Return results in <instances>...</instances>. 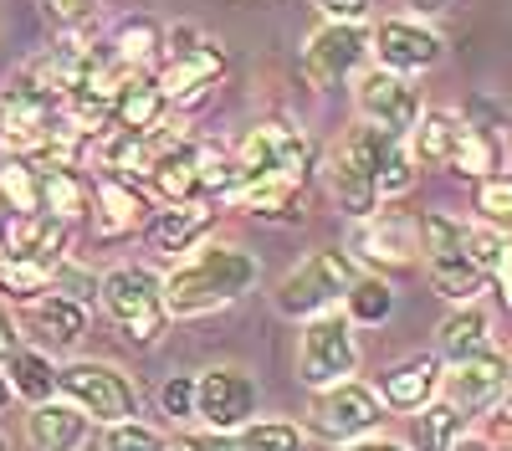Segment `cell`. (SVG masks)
I'll use <instances>...</instances> for the list:
<instances>
[{"mask_svg":"<svg viewBox=\"0 0 512 451\" xmlns=\"http://www.w3.org/2000/svg\"><path fill=\"white\" fill-rule=\"evenodd\" d=\"M256 257L241 246H200V252L164 277V308L175 318H195V313H216L236 298H246L256 287Z\"/></svg>","mask_w":512,"mask_h":451,"instance_id":"6da1fadb","label":"cell"},{"mask_svg":"<svg viewBox=\"0 0 512 451\" xmlns=\"http://www.w3.org/2000/svg\"><path fill=\"white\" fill-rule=\"evenodd\" d=\"M98 303L123 328L128 344H154L164 334V323H169L164 282L149 267H113L108 277H98Z\"/></svg>","mask_w":512,"mask_h":451,"instance_id":"7a4b0ae2","label":"cell"},{"mask_svg":"<svg viewBox=\"0 0 512 451\" xmlns=\"http://www.w3.org/2000/svg\"><path fill=\"white\" fill-rule=\"evenodd\" d=\"M354 277H359V272H354L349 252H338V246H323V252L303 257V262H297V267L277 282L272 303H277L282 318H318V313L338 308V298L349 293V282H354Z\"/></svg>","mask_w":512,"mask_h":451,"instance_id":"3957f363","label":"cell"},{"mask_svg":"<svg viewBox=\"0 0 512 451\" xmlns=\"http://www.w3.org/2000/svg\"><path fill=\"white\" fill-rule=\"evenodd\" d=\"M420 252H425V272H431L436 293L451 303H472L482 293V272L466 257V226L446 211H425L420 216Z\"/></svg>","mask_w":512,"mask_h":451,"instance_id":"277c9868","label":"cell"},{"mask_svg":"<svg viewBox=\"0 0 512 451\" xmlns=\"http://www.w3.org/2000/svg\"><path fill=\"white\" fill-rule=\"evenodd\" d=\"M359 369V344H354V323L328 308L318 318H303V339H297V380L308 390L338 385Z\"/></svg>","mask_w":512,"mask_h":451,"instance_id":"5b68a950","label":"cell"},{"mask_svg":"<svg viewBox=\"0 0 512 451\" xmlns=\"http://www.w3.org/2000/svg\"><path fill=\"white\" fill-rule=\"evenodd\" d=\"M164 52H169V62L159 72L164 103H195V98H205L226 77V52L216 47V41H205L195 26H175V31H169Z\"/></svg>","mask_w":512,"mask_h":451,"instance_id":"8992f818","label":"cell"},{"mask_svg":"<svg viewBox=\"0 0 512 451\" xmlns=\"http://www.w3.org/2000/svg\"><path fill=\"white\" fill-rule=\"evenodd\" d=\"M57 390L103 426L113 421H134L139 416V390L128 375H118L113 364H98V359H77L67 369H57Z\"/></svg>","mask_w":512,"mask_h":451,"instance_id":"52a82bcc","label":"cell"},{"mask_svg":"<svg viewBox=\"0 0 512 451\" xmlns=\"http://www.w3.org/2000/svg\"><path fill=\"white\" fill-rule=\"evenodd\" d=\"M236 164H241V185H262V180L303 185L308 164H313V149L292 123H256L236 149Z\"/></svg>","mask_w":512,"mask_h":451,"instance_id":"ba28073f","label":"cell"},{"mask_svg":"<svg viewBox=\"0 0 512 451\" xmlns=\"http://www.w3.org/2000/svg\"><path fill=\"white\" fill-rule=\"evenodd\" d=\"M379 421H384V400H379V390H369V385H359V380L323 385L318 400H313V431L328 436L333 446L369 436Z\"/></svg>","mask_w":512,"mask_h":451,"instance_id":"9c48e42d","label":"cell"},{"mask_svg":"<svg viewBox=\"0 0 512 451\" xmlns=\"http://www.w3.org/2000/svg\"><path fill=\"white\" fill-rule=\"evenodd\" d=\"M195 416L221 436L241 431L256 416V380L236 364L205 369V375H195Z\"/></svg>","mask_w":512,"mask_h":451,"instance_id":"30bf717a","label":"cell"},{"mask_svg":"<svg viewBox=\"0 0 512 451\" xmlns=\"http://www.w3.org/2000/svg\"><path fill=\"white\" fill-rule=\"evenodd\" d=\"M354 103H359V123H374V129L395 134V139H405L415 129V118L425 113L405 72H390V67H369L354 88Z\"/></svg>","mask_w":512,"mask_h":451,"instance_id":"8fae6325","label":"cell"},{"mask_svg":"<svg viewBox=\"0 0 512 451\" xmlns=\"http://www.w3.org/2000/svg\"><path fill=\"white\" fill-rule=\"evenodd\" d=\"M369 57V31L354 21H328L308 36L303 47V77L313 88H338L344 77H354Z\"/></svg>","mask_w":512,"mask_h":451,"instance_id":"7c38bea8","label":"cell"},{"mask_svg":"<svg viewBox=\"0 0 512 451\" xmlns=\"http://www.w3.org/2000/svg\"><path fill=\"white\" fill-rule=\"evenodd\" d=\"M344 154L374 180L379 195H405L415 185V170H420V164L410 159V149H405V139L374 129V123H359V129L344 139Z\"/></svg>","mask_w":512,"mask_h":451,"instance_id":"4fadbf2b","label":"cell"},{"mask_svg":"<svg viewBox=\"0 0 512 451\" xmlns=\"http://www.w3.org/2000/svg\"><path fill=\"white\" fill-rule=\"evenodd\" d=\"M369 52L379 57V67H390V72H425V67L441 62L446 41L425 26V21L390 16V21H379V26L369 31Z\"/></svg>","mask_w":512,"mask_h":451,"instance_id":"5bb4252c","label":"cell"},{"mask_svg":"<svg viewBox=\"0 0 512 451\" xmlns=\"http://www.w3.org/2000/svg\"><path fill=\"white\" fill-rule=\"evenodd\" d=\"M507 375H512V359L502 354V349H482V354H472V359H456L451 364V375H441V400H451L456 410H487L497 395H502V385H507Z\"/></svg>","mask_w":512,"mask_h":451,"instance_id":"9a60e30c","label":"cell"},{"mask_svg":"<svg viewBox=\"0 0 512 451\" xmlns=\"http://www.w3.org/2000/svg\"><path fill=\"white\" fill-rule=\"evenodd\" d=\"M349 246H354L359 257H369V262L410 267V262L420 257V221L395 216V211H369V216H359Z\"/></svg>","mask_w":512,"mask_h":451,"instance_id":"2e32d148","label":"cell"},{"mask_svg":"<svg viewBox=\"0 0 512 451\" xmlns=\"http://www.w3.org/2000/svg\"><path fill=\"white\" fill-rule=\"evenodd\" d=\"M472 134H477V123H466L461 113H446V108H431L410 129V159L425 164V170H456Z\"/></svg>","mask_w":512,"mask_h":451,"instance_id":"e0dca14e","label":"cell"},{"mask_svg":"<svg viewBox=\"0 0 512 451\" xmlns=\"http://www.w3.org/2000/svg\"><path fill=\"white\" fill-rule=\"evenodd\" d=\"M0 241H6L11 257L57 267L62 252H67V221H57L47 211H26V216H11V226H6V236H0Z\"/></svg>","mask_w":512,"mask_h":451,"instance_id":"ac0fdd59","label":"cell"},{"mask_svg":"<svg viewBox=\"0 0 512 451\" xmlns=\"http://www.w3.org/2000/svg\"><path fill=\"white\" fill-rule=\"evenodd\" d=\"M149 180L169 205H185V200H205L200 195V144L190 139H164V149L149 164Z\"/></svg>","mask_w":512,"mask_h":451,"instance_id":"d6986e66","label":"cell"},{"mask_svg":"<svg viewBox=\"0 0 512 451\" xmlns=\"http://www.w3.org/2000/svg\"><path fill=\"white\" fill-rule=\"evenodd\" d=\"M436 390H441L436 354H410V359L390 364L379 375V400L395 405V410H420L425 400H436Z\"/></svg>","mask_w":512,"mask_h":451,"instance_id":"ffe728a7","label":"cell"},{"mask_svg":"<svg viewBox=\"0 0 512 451\" xmlns=\"http://www.w3.org/2000/svg\"><path fill=\"white\" fill-rule=\"evenodd\" d=\"M216 226V200H185V205H169L149 221V246L164 257H180L190 246Z\"/></svg>","mask_w":512,"mask_h":451,"instance_id":"44dd1931","label":"cell"},{"mask_svg":"<svg viewBox=\"0 0 512 451\" xmlns=\"http://www.w3.org/2000/svg\"><path fill=\"white\" fill-rule=\"evenodd\" d=\"M26 441L31 451H77L82 441H88V416L67 400H41L31 405V416H26Z\"/></svg>","mask_w":512,"mask_h":451,"instance_id":"7402d4cb","label":"cell"},{"mask_svg":"<svg viewBox=\"0 0 512 451\" xmlns=\"http://www.w3.org/2000/svg\"><path fill=\"white\" fill-rule=\"evenodd\" d=\"M436 344H441V354H446L451 364H456V359H472V354H482V349H492V313H487L477 298L461 303L456 313L441 318Z\"/></svg>","mask_w":512,"mask_h":451,"instance_id":"603a6c76","label":"cell"},{"mask_svg":"<svg viewBox=\"0 0 512 451\" xmlns=\"http://www.w3.org/2000/svg\"><path fill=\"white\" fill-rule=\"evenodd\" d=\"M31 328H36V339H41V344H52V349H72L82 334H88V308L47 287V293H41V298L31 303Z\"/></svg>","mask_w":512,"mask_h":451,"instance_id":"cb8c5ba5","label":"cell"},{"mask_svg":"<svg viewBox=\"0 0 512 451\" xmlns=\"http://www.w3.org/2000/svg\"><path fill=\"white\" fill-rule=\"evenodd\" d=\"M461 436H466V410H456L451 400H425L410 421V451H456Z\"/></svg>","mask_w":512,"mask_h":451,"instance_id":"d4e9b609","label":"cell"},{"mask_svg":"<svg viewBox=\"0 0 512 451\" xmlns=\"http://www.w3.org/2000/svg\"><path fill=\"white\" fill-rule=\"evenodd\" d=\"M164 108H169V103H164V93H159V82H149V77H123L118 103H113V129L149 134V129H159Z\"/></svg>","mask_w":512,"mask_h":451,"instance_id":"484cf974","label":"cell"},{"mask_svg":"<svg viewBox=\"0 0 512 451\" xmlns=\"http://www.w3.org/2000/svg\"><path fill=\"white\" fill-rule=\"evenodd\" d=\"M144 216H149V205L128 180H113V175L98 180V236H123V231L144 226Z\"/></svg>","mask_w":512,"mask_h":451,"instance_id":"4316f807","label":"cell"},{"mask_svg":"<svg viewBox=\"0 0 512 451\" xmlns=\"http://www.w3.org/2000/svg\"><path fill=\"white\" fill-rule=\"evenodd\" d=\"M328 190H333V200H338V211H349L354 221L369 216V211H379V190H374V180L359 170V164H354L344 149L328 159Z\"/></svg>","mask_w":512,"mask_h":451,"instance_id":"83f0119b","label":"cell"},{"mask_svg":"<svg viewBox=\"0 0 512 451\" xmlns=\"http://www.w3.org/2000/svg\"><path fill=\"white\" fill-rule=\"evenodd\" d=\"M36 195H41V211L57 216V221H67V226L88 211V190H82V180L67 170V164L36 170Z\"/></svg>","mask_w":512,"mask_h":451,"instance_id":"f1b7e54d","label":"cell"},{"mask_svg":"<svg viewBox=\"0 0 512 451\" xmlns=\"http://www.w3.org/2000/svg\"><path fill=\"white\" fill-rule=\"evenodd\" d=\"M344 303H349V323L379 328V323H390V313H395V287L384 282L379 272H369V277H354L349 282Z\"/></svg>","mask_w":512,"mask_h":451,"instance_id":"f546056e","label":"cell"},{"mask_svg":"<svg viewBox=\"0 0 512 451\" xmlns=\"http://www.w3.org/2000/svg\"><path fill=\"white\" fill-rule=\"evenodd\" d=\"M6 380H11V395L41 405V400H52V390H57V369H52L47 354L16 349V354H11V369H6Z\"/></svg>","mask_w":512,"mask_h":451,"instance_id":"4dcf8cb0","label":"cell"},{"mask_svg":"<svg viewBox=\"0 0 512 451\" xmlns=\"http://www.w3.org/2000/svg\"><path fill=\"white\" fill-rule=\"evenodd\" d=\"M159 47H164V31H159L149 16H134V21H123V26H118L113 57H118L123 67H144L149 57H159Z\"/></svg>","mask_w":512,"mask_h":451,"instance_id":"1f68e13d","label":"cell"},{"mask_svg":"<svg viewBox=\"0 0 512 451\" xmlns=\"http://www.w3.org/2000/svg\"><path fill=\"white\" fill-rule=\"evenodd\" d=\"M231 446L236 451H303V426H292V421H246Z\"/></svg>","mask_w":512,"mask_h":451,"instance_id":"d6a6232c","label":"cell"},{"mask_svg":"<svg viewBox=\"0 0 512 451\" xmlns=\"http://www.w3.org/2000/svg\"><path fill=\"white\" fill-rule=\"evenodd\" d=\"M52 287V267H41V262H26V257H0V293H11V298H41Z\"/></svg>","mask_w":512,"mask_h":451,"instance_id":"836d02e7","label":"cell"},{"mask_svg":"<svg viewBox=\"0 0 512 451\" xmlns=\"http://www.w3.org/2000/svg\"><path fill=\"white\" fill-rule=\"evenodd\" d=\"M477 216L512 236V175H482L477 180Z\"/></svg>","mask_w":512,"mask_h":451,"instance_id":"e575fe53","label":"cell"},{"mask_svg":"<svg viewBox=\"0 0 512 451\" xmlns=\"http://www.w3.org/2000/svg\"><path fill=\"white\" fill-rule=\"evenodd\" d=\"M507 252H512V236H502L497 226H487V221H482V226H466V257L477 262L482 277H492Z\"/></svg>","mask_w":512,"mask_h":451,"instance_id":"d590c367","label":"cell"},{"mask_svg":"<svg viewBox=\"0 0 512 451\" xmlns=\"http://www.w3.org/2000/svg\"><path fill=\"white\" fill-rule=\"evenodd\" d=\"M0 195L11 200V211L26 216V211H41V195H36V164L26 159H11L6 170H0Z\"/></svg>","mask_w":512,"mask_h":451,"instance_id":"8d00e7d4","label":"cell"},{"mask_svg":"<svg viewBox=\"0 0 512 451\" xmlns=\"http://www.w3.org/2000/svg\"><path fill=\"white\" fill-rule=\"evenodd\" d=\"M98 451H169V446H164V436H159L154 426H144V421L134 416V421H113V426L103 431Z\"/></svg>","mask_w":512,"mask_h":451,"instance_id":"74e56055","label":"cell"},{"mask_svg":"<svg viewBox=\"0 0 512 451\" xmlns=\"http://www.w3.org/2000/svg\"><path fill=\"white\" fill-rule=\"evenodd\" d=\"M52 293H62V298H72V303H82L88 308L93 298H98V277L93 272H82V267H52Z\"/></svg>","mask_w":512,"mask_h":451,"instance_id":"f35d334b","label":"cell"},{"mask_svg":"<svg viewBox=\"0 0 512 451\" xmlns=\"http://www.w3.org/2000/svg\"><path fill=\"white\" fill-rule=\"evenodd\" d=\"M159 405H164V416H175V421H195V375H175V380H164Z\"/></svg>","mask_w":512,"mask_h":451,"instance_id":"ab89813d","label":"cell"},{"mask_svg":"<svg viewBox=\"0 0 512 451\" xmlns=\"http://www.w3.org/2000/svg\"><path fill=\"white\" fill-rule=\"evenodd\" d=\"M318 6H323L328 21H354V26H364L369 11H374V0H318Z\"/></svg>","mask_w":512,"mask_h":451,"instance_id":"60d3db41","label":"cell"},{"mask_svg":"<svg viewBox=\"0 0 512 451\" xmlns=\"http://www.w3.org/2000/svg\"><path fill=\"white\" fill-rule=\"evenodd\" d=\"M98 0H47V11L62 21V26H77V21H88L93 16Z\"/></svg>","mask_w":512,"mask_h":451,"instance_id":"b9f144b4","label":"cell"},{"mask_svg":"<svg viewBox=\"0 0 512 451\" xmlns=\"http://www.w3.org/2000/svg\"><path fill=\"white\" fill-rule=\"evenodd\" d=\"M175 451H236V446H231L221 431H210V436H185Z\"/></svg>","mask_w":512,"mask_h":451,"instance_id":"7bdbcfd3","label":"cell"},{"mask_svg":"<svg viewBox=\"0 0 512 451\" xmlns=\"http://www.w3.org/2000/svg\"><path fill=\"white\" fill-rule=\"evenodd\" d=\"M338 451H410V446H400V441H384V436H359V441H344Z\"/></svg>","mask_w":512,"mask_h":451,"instance_id":"ee69618b","label":"cell"},{"mask_svg":"<svg viewBox=\"0 0 512 451\" xmlns=\"http://www.w3.org/2000/svg\"><path fill=\"white\" fill-rule=\"evenodd\" d=\"M16 354V323H11V313L0 308V359H11Z\"/></svg>","mask_w":512,"mask_h":451,"instance_id":"f6af8a7d","label":"cell"},{"mask_svg":"<svg viewBox=\"0 0 512 451\" xmlns=\"http://www.w3.org/2000/svg\"><path fill=\"white\" fill-rule=\"evenodd\" d=\"M492 277H497V287H502V298H507V303H512V252H507V257H502V267H497V272H492Z\"/></svg>","mask_w":512,"mask_h":451,"instance_id":"bcb514c9","label":"cell"},{"mask_svg":"<svg viewBox=\"0 0 512 451\" xmlns=\"http://www.w3.org/2000/svg\"><path fill=\"white\" fill-rule=\"evenodd\" d=\"M502 410H497V416H502V426H512V375H507V385H502Z\"/></svg>","mask_w":512,"mask_h":451,"instance_id":"7dc6e473","label":"cell"},{"mask_svg":"<svg viewBox=\"0 0 512 451\" xmlns=\"http://www.w3.org/2000/svg\"><path fill=\"white\" fill-rule=\"evenodd\" d=\"M410 6H420L425 16H431V11H446V6H451V0H410Z\"/></svg>","mask_w":512,"mask_h":451,"instance_id":"c3c4849f","label":"cell"},{"mask_svg":"<svg viewBox=\"0 0 512 451\" xmlns=\"http://www.w3.org/2000/svg\"><path fill=\"white\" fill-rule=\"evenodd\" d=\"M456 451H492V446H487V441H466V436H461V441H456Z\"/></svg>","mask_w":512,"mask_h":451,"instance_id":"681fc988","label":"cell"},{"mask_svg":"<svg viewBox=\"0 0 512 451\" xmlns=\"http://www.w3.org/2000/svg\"><path fill=\"white\" fill-rule=\"evenodd\" d=\"M0 405H11V380L0 375Z\"/></svg>","mask_w":512,"mask_h":451,"instance_id":"f907efd6","label":"cell"},{"mask_svg":"<svg viewBox=\"0 0 512 451\" xmlns=\"http://www.w3.org/2000/svg\"><path fill=\"white\" fill-rule=\"evenodd\" d=\"M0 451H11V446H6V436H0Z\"/></svg>","mask_w":512,"mask_h":451,"instance_id":"816d5d0a","label":"cell"},{"mask_svg":"<svg viewBox=\"0 0 512 451\" xmlns=\"http://www.w3.org/2000/svg\"><path fill=\"white\" fill-rule=\"evenodd\" d=\"M0 236H6V221H0Z\"/></svg>","mask_w":512,"mask_h":451,"instance_id":"f5cc1de1","label":"cell"},{"mask_svg":"<svg viewBox=\"0 0 512 451\" xmlns=\"http://www.w3.org/2000/svg\"><path fill=\"white\" fill-rule=\"evenodd\" d=\"M502 451H512V446H502Z\"/></svg>","mask_w":512,"mask_h":451,"instance_id":"db71d44e","label":"cell"}]
</instances>
